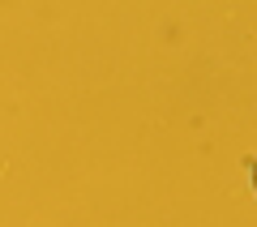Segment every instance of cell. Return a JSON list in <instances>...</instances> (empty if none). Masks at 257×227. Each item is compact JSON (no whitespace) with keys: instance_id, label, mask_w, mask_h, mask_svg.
Listing matches in <instances>:
<instances>
[{"instance_id":"obj_1","label":"cell","mask_w":257,"mask_h":227,"mask_svg":"<svg viewBox=\"0 0 257 227\" xmlns=\"http://www.w3.org/2000/svg\"><path fill=\"white\" fill-rule=\"evenodd\" d=\"M248 172H253V189H257V155L248 159Z\"/></svg>"}]
</instances>
